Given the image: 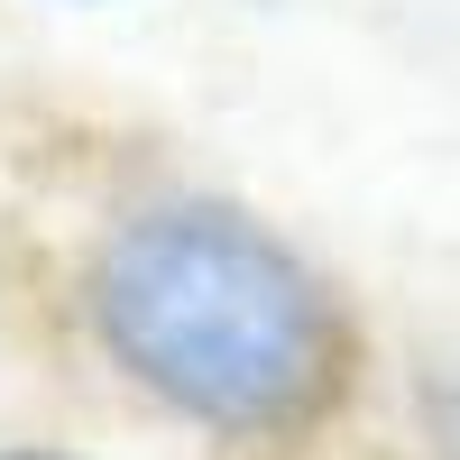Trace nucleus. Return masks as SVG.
Wrapping results in <instances>:
<instances>
[{
  "label": "nucleus",
  "mask_w": 460,
  "mask_h": 460,
  "mask_svg": "<svg viewBox=\"0 0 460 460\" xmlns=\"http://www.w3.org/2000/svg\"><path fill=\"white\" fill-rule=\"evenodd\" d=\"M93 314L120 368L212 433H295L341 377L323 286L240 212H138L102 249Z\"/></svg>",
  "instance_id": "nucleus-1"
},
{
  "label": "nucleus",
  "mask_w": 460,
  "mask_h": 460,
  "mask_svg": "<svg viewBox=\"0 0 460 460\" xmlns=\"http://www.w3.org/2000/svg\"><path fill=\"white\" fill-rule=\"evenodd\" d=\"M433 424H442V460H460V396L433 405Z\"/></svg>",
  "instance_id": "nucleus-2"
},
{
  "label": "nucleus",
  "mask_w": 460,
  "mask_h": 460,
  "mask_svg": "<svg viewBox=\"0 0 460 460\" xmlns=\"http://www.w3.org/2000/svg\"><path fill=\"white\" fill-rule=\"evenodd\" d=\"M10 460H47V451H10Z\"/></svg>",
  "instance_id": "nucleus-3"
}]
</instances>
